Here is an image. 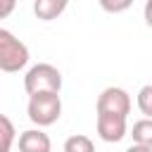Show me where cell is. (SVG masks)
<instances>
[{
	"mask_svg": "<svg viewBox=\"0 0 152 152\" xmlns=\"http://www.w3.org/2000/svg\"><path fill=\"white\" fill-rule=\"evenodd\" d=\"M128 133L126 116L116 114H97V135L104 142H121Z\"/></svg>",
	"mask_w": 152,
	"mask_h": 152,
	"instance_id": "obj_5",
	"label": "cell"
},
{
	"mask_svg": "<svg viewBox=\"0 0 152 152\" xmlns=\"http://www.w3.org/2000/svg\"><path fill=\"white\" fill-rule=\"evenodd\" d=\"M100 5H102V10H107V12H126L128 7H131V0H121V2H112V0H100Z\"/></svg>",
	"mask_w": 152,
	"mask_h": 152,
	"instance_id": "obj_12",
	"label": "cell"
},
{
	"mask_svg": "<svg viewBox=\"0 0 152 152\" xmlns=\"http://www.w3.org/2000/svg\"><path fill=\"white\" fill-rule=\"evenodd\" d=\"M50 135L40 128H28L19 135V152H50Z\"/></svg>",
	"mask_w": 152,
	"mask_h": 152,
	"instance_id": "obj_6",
	"label": "cell"
},
{
	"mask_svg": "<svg viewBox=\"0 0 152 152\" xmlns=\"http://www.w3.org/2000/svg\"><path fill=\"white\" fill-rule=\"evenodd\" d=\"M66 10V0H36L33 2V14L40 21H52Z\"/></svg>",
	"mask_w": 152,
	"mask_h": 152,
	"instance_id": "obj_7",
	"label": "cell"
},
{
	"mask_svg": "<svg viewBox=\"0 0 152 152\" xmlns=\"http://www.w3.org/2000/svg\"><path fill=\"white\" fill-rule=\"evenodd\" d=\"M26 114H28V119H31L38 128H45V126L57 124V119L62 116V100H59V93L31 95V97H28V104H26Z\"/></svg>",
	"mask_w": 152,
	"mask_h": 152,
	"instance_id": "obj_2",
	"label": "cell"
},
{
	"mask_svg": "<svg viewBox=\"0 0 152 152\" xmlns=\"http://www.w3.org/2000/svg\"><path fill=\"white\" fill-rule=\"evenodd\" d=\"M142 17H145V24L152 28V0L145 2V10H142Z\"/></svg>",
	"mask_w": 152,
	"mask_h": 152,
	"instance_id": "obj_14",
	"label": "cell"
},
{
	"mask_svg": "<svg viewBox=\"0 0 152 152\" xmlns=\"http://www.w3.org/2000/svg\"><path fill=\"white\" fill-rule=\"evenodd\" d=\"M28 48L12 31L0 28V71L17 74L28 64Z\"/></svg>",
	"mask_w": 152,
	"mask_h": 152,
	"instance_id": "obj_3",
	"label": "cell"
},
{
	"mask_svg": "<svg viewBox=\"0 0 152 152\" xmlns=\"http://www.w3.org/2000/svg\"><path fill=\"white\" fill-rule=\"evenodd\" d=\"M126 152H152V150L150 147H142V145H131Z\"/></svg>",
	"mask_w": 152,
	"mask_h": 152,
	"instance_id": "obj_15",
	"label": "cell"
},
{
	"mask_svg": "<svg viewBox=\"0 0 152 152\" xmlns=\"http://www.w3.org/2000/svg\"><path fill=\"white\" fill-rule=\"evenodd\" d=\"M97 114H116V116H128L131 112V95L119 88V86H109L97 95Z\"/></svg>",
	"mask_w": 152,
	"mask_h": 152,
	"instance_id": "obj_4",
	"label": "cell"
},
{
	"mask_svg": "<svg viewBox=\"0 0 152 152\" xmlns=\"http://www.w3.org/2000/svg\"><path fill=\"white\" fill-rule=\"evenodd\" d=\"M14 138H17L14 124L5 114H0V152H10L14 145Z\"/></svg>",
	"mask_w": 152,
	"mask_h": 152,
	"instance_id": "obj_9",
	"label": "cell"
},
{
	"mask_svg": "<svg viewBox=\"0 0 152 152\" xmlns=\"http://www.w3.org/2000/svg\"><path fill=\"white\" fill-rule=\"evenodd\" d=\"M64 152H95V145L88 135L76 133V135H69L64 140Z\"/></svg>",
	"mask_w": 152,
	"mask_h": 152,
	"instance_id": "obj_10",
	"label": "cell"
},
{
	"mask_svg": "<svg viewBox=\"0 0 152 152\" xmlns=\"http://www.w3.org/2000/svg\"><path fill=\"white\" fill-rule=\"evenodd\" d=\"M138 109L145 114V119H152V83L138 90Z\"/></svg>",
	"mask_w": 152,
	"mask_h": 152,
	"instance_id": "obj_11",
	"label": "cell"
},
{
	"mask_svg": "<svg viewBox=\"0 0 152 152\" xmlns=\"http://www.w3.org/2000/svg\"><path fill=\"white\" fill-rule=\"evenodd\" d=\"M24 90L28 93V97L31 95H40V93H59L62 90L59 69L48 64V62L33 64L24 76Z\"/></svg>",
	"mask_w": 152,
	"mask_h": 152,
	"instance_id": "obj_1",
	"label": "cell"
},
{
	"mask_svg": "<svg viewBox=\"0 0 152 152\" xmlns=\"http://www.w3.org/2000/svg\"><path fill=\"white\" fill-rule=\"evenodd\" d=\"M131 135H133V145H142V147L152 150V119L135 121L131 128Z\"/></svg>",
	"mask_w": 152,
	"mask_h": 152,
	"instance_id": "obj_8",
	"label": "cell"
},
{
	"mask_svg": "<svg viewBox=\"0 0 152 152\" xmlns=\"http://www.w3.org/2000/svg\"><path fill=\"white\" fill-rule=\"evenodd\" d=\"M14 7H17V2H14V0H0V19L10 17V14L14 12Z\"/></svg>",
	"mask_w": 152,
	"mask_h": 152,
	"instance_id": "obj_13",
	"label": "cell"
}]
</instances>
